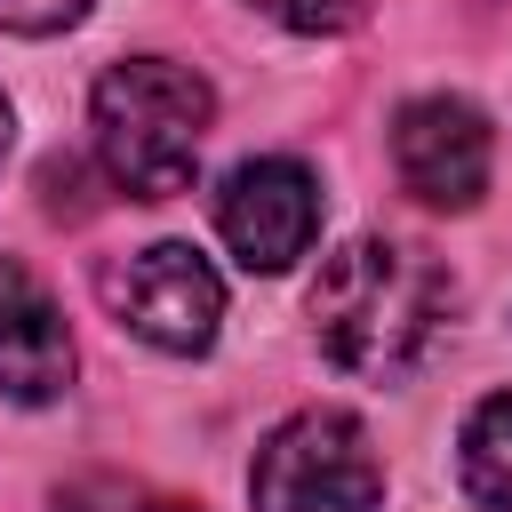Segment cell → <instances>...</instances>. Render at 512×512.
Returning a JSON list of instances; mask_svg holds the SVG:
<instances>
[{
	"label": "cell",
	"instance_id": "12",
	"mask_svg": "<svg viewBox=\"0 0 512 512\" xmlns=\"http://www.w3.org/2000/svg\"><path fill=\"white\" fill-rule=\"evenodd\" d=\"M0 144H8V96H0Z\"/></svg>",
	"mask_w": 512,
	"mask_h": 512
},
{
	"label": "cell",
	"instance_id": "7",
	"mask_svg": "<svg viewBox=\"0 0 512 512\" xmlns=\"http://www.w3.org/2000/svg\"><path fill=\"white\" fill-rule=\"evenodd\" d=\"M64 376H72L64 312L40 296V280H32V272L0 264V392H8V400H24V408H40V400H56V392H64Z\"/></svg>",
	"mask_w": 512,
	"mask_h": 512
},
{
	"label": "cell",
	"instance_id": "3",
	"mask_svg": "<svg viewBox=\"0 0 512 512\" xmlns=\"http://www.w3.org/2000/svg\"><path fill=\"white\" fill-rule=\"evenodd\" d=\"M248 496L256 512H376L384 464H376V440L344 408H304L256 448Z\"/></svg>",
	"mask_w": 512,
	"mask_h": 512
},
{
	"label": "cell",
	"instance_id": "1",
	"mask_svg": "<svg viewBox=\"0 0 512 512\" xmlns=\"http://www.w3.org/2000/svg\"><path fill=\"white\" fill-rule=\"evenodd\" d=\"M448 320V280L400 240H344L312 280L320 352L352 376H408Z\"/></svg>",
	"mask_w": 512,
	"mask_h": 512
},
{
	"label": "cell",
	"instance_id": "9",
	"mask_svg": "<svg viewBox=\"0 0 512 512\" xmlns=\"http://www.w3.org/2000/svg\"><path fill=\"white\" fill-rule=\"evenodd\" d=\"M248 8H264L288 32H352L368 16V0H248Z\"/></svg>",
	"mask_w": 512,
	"mask_h": 512
},
{
	"label": "cell",
	"instance_id": "4",
	"mask_svg": "<svg viewBox=\"0 0 512 512\" xmlns=\"http://www.w3.org/2000/svg\"><path fill=\"white\" fill-rule=\"evenodd\" d=\"M104 304L128 336L160 344V352H208L216 344V320H224V280L208 272L200 248L184 240H152L120 264H104Z\"/></svg>",
	"mask_w": 512,
	"mask_h": 512
},
{
	"label": "cell",
	"instance_id": "2",
	"mask_svg": "<svg viewBox=\"0 0 512 512\" xmlns=\"http://www.w3.org/2000/svg\"><path fill=\"white\" fill-rule=\"evenodd\" d=\"M208 80L168 64V56H128L96 80L88 120H96V152L112 168V184L128 200H176L192 192L200 144H208Z\"/></svg>",
	"mask_w": 512,
	"mask_h": 512
},
{
	"label": "cell",
	"instance_id": "10",
	"mask_svg": "<svg viewBox=\"0 0 512 512\" xmlns=\"http://www.w3.org/2000/svg\"><path fill=\"white\" fill-rule=\"evenodd\" d=\"M88 8H96V0H0V24L40 40V32H64V24H80Z\"/></svg>",
	"mask_w": 512,
	"mask_h": 512
},
{
	"label": "cell",
	"instance_id": "6",
	"mask_svg": "<svg viewBox=\"0 0 512 512\" xmlns=\"http://www.w3.org/2000/svg\"><path fill=\"white\" fill-rule=\"evenodd\" d=\"M488 120L464 96H416L392 120V168L424 208H480L488 192Z\"/></svg>",
	"mask_w": 512,
	"mask_h": 512
},
{
	"label": "cell",
	"instance_id": "11",
	"mask_svg": "<svg viewBox=\"0 0 512 512\" xmlns=\"http://www.w3.org/2000/svg\"><path fill=\"white\" fill-rule=\"evenodd\" d=\"M104 512H200V504H176V496H128V488H104Z\"/></svg>",
	"mask_w": 512,
	"mask_h": 512
},
{
	"label": "cell",
	"instance_id": "8",
	"mask_svg": "<svg viewBox=\"0 0 512 512\" xmlns=\"http://www.w3.org/2000/svg\"><path fill=\"white\" fill-rule=\"evenodd\" d=\"M464 488L496 512H512V392L480 400L464 424Z\"/></svg>",
	"mask_w": 512,
	"mask_h": 512
},
{
	"label": "cell",
	"instance_id": "5",
	"mask_svg": "<svg viewBox=\"0 0 512 512\" xmlns=\"http://www.w3.org/2000/svg\"><path fill=\"white\" fill-rule=\"evenodd\" d=\"M216 232L248 272H288L320 240V184L304 160H240L216 200Z\"/></svg>",
	"mask_w": 512,
	"mask_h": 512
}]
</instances>
